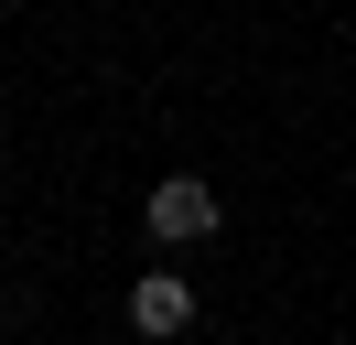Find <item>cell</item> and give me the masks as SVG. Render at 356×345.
<instances>
[{
	"instance_id": "6da1fadb",
	"label": "cell",
	"mask_w": 356,
	"mask_h": 345,
	"mask_svg": "<svg viewBox=\"0 0 356 345\" xmlns=\"http://www.w3.org/2000/svg\"><path fill=\"white\" fill-rule=\"evenodd\" d=\"M140 227H152L162 248H195V237H216V227H227V194L205 184V172H162V184L140 194Z\"/></svg>"
},
{
	"instance_id": "7a4b0ae2",
	"label": "cell",
	"mask_w": 356,
	"mask_h": 345,
	"mask_svg": "<svg viewBox=\"0 0 356 345\" xmlns=\"http://www.w3.org/2000/svg\"><path fill=\"white\" fill-rule=\"evenodd\" d=\"M184 323H195V280H184V270H140L130 280V335H184Z\"/></svg>"
},
{
	"instance_id": "3957f363",
	"label": "cell",
	"mask_w": 356,
	"mask_h": 345,
	"mask_svg": "<svg viewBox=\"0 0 356 345\" xmlns=\"http://www.w3.org/2000/svg\"><path fill=\"white\" fill-rule=\"evenodd\" d=\"M0 194H11V172H0Z\"/></svg>"
}]
</instances>
